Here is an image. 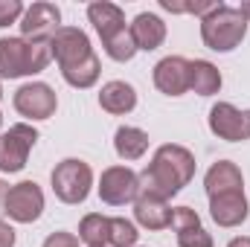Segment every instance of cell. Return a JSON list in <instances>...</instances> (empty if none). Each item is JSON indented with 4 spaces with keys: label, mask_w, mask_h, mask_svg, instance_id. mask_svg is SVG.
I'll return each instance as SVG.
<instances>
[{
    "label": "cell",
    "mask_w": 250,
    "mask_h": 247,
    "mask_svg": "<svg viewBox=\"0 0 250 247\" xmlns=\"http://www.w3.org/2000/svg\"><path fill=\"white\" fill-rule=\"evenodd\" d=\"M154 84L166 96H181L189 90V62L181 56H169L154 67Z\"/></svg>",
    "instance_id": "7c38bea8"
},
{
    "label": "cell",
    "mask_w": 250,
    "mask_h": 247,
    "mask_svg": "<svg viewBox=\"0 0 250 247\" xmlns=\"http://www.w3.org/2000/svg\"><path fill=\"white\" fill-rule=\"evenodd\" d=\"M0 93H3V90H0Z\"/></svg>",
    "instance_id": "f546056e"
},
{
    "label": "cell",
    "mask_w": 250,
    "mask_h": 247,
    "mask_svg": "<svg viewBox=\"0 0 250 247\" xmlns=\"http://www.w3.org/2000/svg\"><path fill=\"white\" fill-rule=\"evenodd\" d=\"M209 212L215 218V224L221 227H236L248 218V198L245 192H224L209 198Z\"/></svg>",
    "instance_id": "5bb4252c"
},
{
    "label": "cell",
    "mask_w": 250,
    "mask_h": 247,
    "mask_svg": "<svg viewBox=\"0 0 250 247\" xmlns=\"http://www.w3.org/2000/svg\"><path fill=\"white\" fill-rule=\"evenodd\" d=\"M245 32H248V18L233 6H218L201 21V38L215 53H230L233 47H239Z\"/></svg>",
    "instance_id": "277c9868"
},
{
    "label": "cell",
    "mask_w": 250,
    "mask_h": 247,
    "mask_svg": "<svg viewBox=\"0 0 250 247\" xmlns=\"http://www.w3.org/2000/svg\"><path fill=\"white\" fill-rule=\"evenodd\" d=\"M99 105H102L108 114H128V111H134V105H137V93H134V87L125 84V82H108V84L102 87V93H99Z\"/></svg>",
    "instance_id": "d6986e66"
},
{
    "label": "cell",
    "mask_w": 250,
    "mask_h": 247,
    "mask_svg": "<svg viewBox=\"0 0 250 247\" xmlns=\"http://www.w3.org/2000/svg\"><path fill=\"white\" fill-rule=\"evenodd\" d=\"M131 35H134V44H137V50H157L160 44H163V38H166V23L157 18V15H148V12H143V15H137L134 18V23H131Z\"/></svg>",
    "instance_id": "2e32d148"
},
{
    "label": "cell",
    "mask_w": 250,
    "mask_h": 247,
    "mask_svg": "<svg viewBox=\"0 0 250 247\" xmlns=\"http://www.w3.org/2000/svg\"><path fill=\"white\" fill-rule=\"evenodd\" d=\"M192 175H195V157L184 145H160L154 160L148 163V169H143L137 175L140 195L166 201V198L178 195L192 181Z\"/></svg>",
    "instance_id": "6da1fadb"
},
{
    "label": "cell",
    "mask_w": 250,
    "mask_h": 247,
    "mask_svg": "<svg viewBox=\"0 0 250 247\" xmlns=\"http://www.w3.org/2000/svg\"><path fill=\"white\" fill-rule=\"evenodd\" d=\"M0 247H15V230L6 221H0Z\"/></svg>",
    "instance_id": "4316f807"
},
{
    "label": "cell",
    "mask_w": 250,
    "mask_h": 247,
    "mask_svg": "<svg viewBox=\"0 0 250 247\" xmlns=\"http://www.w3.org/2000/svg\"><path fill=\"white\" fill-rule=\"evenodd\" d=\"M38 140V131L32 125H12L0 134V172H21L26 166V157Z\"/></svg>",
    "instance_id": "8992f818"
},
{
    "label": "cell",
    "mask_w": 250,
    "mask_h": 247,
    "mask_svg": "<svg viewBox=\"0 0 250 247\" xmlns=\"http://www.w3.org/2000/svg\"><path fill=\"white\" fill-rule=\"evenodd\" d=\"M87 15H90V23L96 26V32L102 35V44L105 41H111L114 35H120L125 26V15L120 6H114V3H90L87 6Z\"/></svg>",
    "instance_id": "9a60e30c"
},
{
    "label": "cell",
    "mask_w": 250,
    "mask_h": 247,
    "mask_svg": "<svg viewBox=\"0 0 250 247\" xmlns=\"http://www.w3.org/2000/svg\"><path fill=\"white\" fill-rule=\"evenodd\" d=\"M134 215L143 227L148 230H166L172 224V209L166 201L160 198H151V195H137V204H134Z\"/></svg>",
    "instance_id": "e0dca14e"
},
{
    "label": "cell",
    "mask_w": 250,
    "mask_h": 247,
    "mask_svg": "<svg viewBox=\"0 0 250 247\" xmlns=\"http://www.w3.org/2000/svg\"><path fill=\"white\" fill-rule=\"evenodd\" d=\"M79 239L90 247H105L111 242V218L93 212V215H84L82 224H79Z\"/></svg>",
    "instance_id": "7402d4cb"
},
{
    "label": "cell",
    "mask_w": 250,
    "mask_h": 247,
    "mask_svg": "<svg viewBox=\"0 0 250 247\" xmlns=\"http://www.w3.org/2000/svg\"><path fill=\"white\" fill-rule=\"evenodd\" d=\"M23 12V3L21 0H0V26H9L21 18Z\"/></svg>",
    "instance_id": "d4e9b609"
},
{
    "label": "cell",
    "mask_w": 250,
    "mask_h": 247,
    "mask_svg": "<svg viewBox=\"0 0 250 247\" xmlns=\"http://www.w3.org/2000/svg\"><path fill=\"white\" fill-rule=\"evenodd\" d=\"M140 195V181L131 169L125 166H114V169H105L102 172V181H99V198L111 206H123L128 201H134Z\"/></svg>",
    "instance_id": "9c48e42d"
},
{
    "label": "cell",
    "mask_w": 250,
    "mask_h": 247,
    "mask_svg": "<svg viewBox=\"0 0 250 247\" xmlns=\"http://www.w3.org/2000/svg\"><path fill=\"white\" fill-rule=\"evenodd\" d=\"M44 209V192L38 189L35 181H23V184L12 186L6 192V212L9 218L21 221V224H32Z\"/></svg>",
    "instance_id": "52a82bcc"
},
{
    "label": "cell",
    "mask_w": 250,
    "mask_h": 247,
    "mask_svg": "<svg viewBox=\"0 0 250 247\" xmlns=\"http://www.w3.org/2000/svg\"><path fill=\"white\" fill-rule=\"evenodd\" d=\"M62 21V12L56 3H32L21 21V29L29 41H38V44H50V38L62 29L59 26Z\"/></svg>",
    "instance_id": "ba28073f"
},
{
    "label": "cell",
    "mask_w": 250,
    "mask_h": 247,
    "mask_svg": "<svg viewBox=\"0 0 250 247\" xmlns=\"http://www.w3.org/2000/svg\"><path fill=\"white\" fill-rule=\"evenodd\" d=\"M50 53L62 64L64 79L73 87H90L99 79V59L90 50V41L82 29L76 26H62L50 38Z\"/></svg>",
    "instance_id": "7a4b0ae2"
},
{
    "label": "cell",
    "mask_w": 250,
    "mask_h": 247,
    "mask_svg": "<svg viewBox=\"0 0 250 247\" xmlns=\"http://www.w3.org/2000/svg\"><path fill=\"white\" fill-rule=\"evenodd\" d=\"M105 53H108L114 62H128V59L137 53V44H134L131 29H123L120 35H114L111 41H105Z\"/></svg>",
    "instance_id": "603a6c76"
},
{
    "label": "cell",
    "mask_w": 250,
    "mask_h": 247,
    "mask_svg": "<svg viewBox=\"0 0 250 247\" xmlns=\"http://www.w3.org/2000/svg\"><path fill=\"white\" fill-rule=\"evenodd\" d=\"M169 227L178 230V245L181 247H212V239H209V233L201 227L198 212L189 209V206L172 209V224H169Z\"/></svg>",
    "instance_id": "4fadbf2b"
},
{
    "label": "cell",
    "mask_w": 250,
    "mask_h": 247,
    "mask_svg": "<svg viewBox=\"0 0 250 247\" xmlns=\"http://www.w3.org/2000/svg\"><path fill=\"white\" fill-rule=\"evenodd\" d=\"M50 59H53L50 44L21 41V38H0V76L3 79L41 73L50 64Z\"/></svg>",
    "instance_id": "3957f363"
},
{
    "label": "cell",
    "mask_w": 250,
    "mask_h": 247,
    "mask_svg": "<svg viewBox=\"0 0 250 247\" xmlns=\"http://www.w3.org/2000/svg\"><path fill=\"white\" fill-rule=\"evenodd\" d=\"M44 247H79V239L76 236H70V233H53Z\"/></svg>",
    "instance_id": "484cf974"
},
{
    "label": "cell",
    "mask_w": 250,
    "mask_h": 247,
    "mask_svg": "<svg viewBox=\"0 0 250 247\" xmlns=\"http://www.w3.org/2000/svg\"><path fill=\"white\" fill-rule=\"evenodd\" d=\"M221 87V73L209 62H189V90L201 96H212Z\"/></svg>",
    "instance_id": "ffe728a7"
},
{
    "label": "cell",
    "mask_w": 250,
    "mask_h": 247,
    "mask_svg": "<svg viewBox=\"0 0 250 247\" xmlns=\"http://www.w3.org/2000/svg\"><path fill=\"white\" fill-rule=\"evenodd\" d=\"M93 172L82 160H64L53 169V189L64 204H82L90 192Z\"/></svg>",
    "instance_id": "5b68a950"
},
{
    "label": "cell",
    "mask_w": 250,
    "mask_h": 247,
    "mask_svg": "<svg viewBox=\"0 0 250 247\" xmlns=\"http://www.w3.org/2000/svg\"><path fill=\"white\" fill-rule=\"evenodd\" d=\"M114 145H117V154H120L123 160H140V157L146 154V148H148V134L140 131V128L123 125V128L117 131Z\"/></svg>",
    "instance_id": "44dd1931"
},
{
    "label": "cell",
    "mask_w": 250,
    "mask_h": 247,
    "mask_svg": "<svg viewBox=\"0 0 250 247\" xmlns=\"http://www.w3.org/2000/svg\"><path fill=\"white\" fill-rule=\"evenodd\" d=\"M239 12H242V15H245V18L250 21V0H245V3L239 6Z\"/></svg>",
    "instance_id": "f1b7e54d"
},
{
    "label": "cell",
    "mask_w": 250,
    "mask_h": 247,
    "mask_svg": "<svg viewBox=\"0 0 250 247\" xmlns=\"http://www.w3.org/2000/svg\"><path fill=\"white\" fill-rule=\"evenodd\" d=\"M207 195L209 198H215V195H224V192H242V172L236 169V163H230V160H221V163H215L209 172H207Z\"/></svg>",
    "instance_id": "ac0fdd59"
},
{
    "label": "cell",
    "mask_w": 250,
    "mask_h": 247,
    "mask_svg": "<svg viewBox=\"0 0 250 247\" xmlns=\"http://www.w3.org/2000/svg\"><path fill=\"white\" fill-rule=\"evenodd\" d=\"M15 108L18 114L29 117V120H47L56 114V93L50 84H23L18 93H15Z\"/></svg>",
    "instance_id": "8fae6325"
},
{
    "label": "cell",
    "mask_w": 250,
    "mask_h": 247,
    "mask_svg": "<svg viewBox=\"0 0 250 247\" xmlns=\"http://www.w3.org/2000/svg\"><path fill=\"white\" fill-rule=\"evenodd\" d=\"M227 247H250V239H233Z\"/></svg>",
    "instance_id": "83f0119b"
},
{
    "label": "cell",
    "mask_w": 250,
    "mask_h": 247,
    "mask_svg": "<svg viewBox=\"0 0 250 247\" xmlns=\"http://www.w3.org/2000/svg\"><path fill=\"white\" fill-rule=\"evenodd\" d=\"M111 245L114 247H134L137 245V227L125 218H111Z\"/></svg>",
    "instance_id": "cb8c5ba5"
},
{
    "label": "cell",
    "mask_w": 250,
    "mask_h": 247,
    "mask_svg": "<svg viewBox=\"0 0 250 247\" xmlns=\"http://www.w3.org/2000/svg\"><path fill=\"white\" fill-rule=\"evenodd\" d=\"M209 128H212V134H218L221 140H230V143L250 140V111H239L227 102H218L209 111Z\"/></svg>",
    "instance_id": "30bf717a"
}]
</instances>
